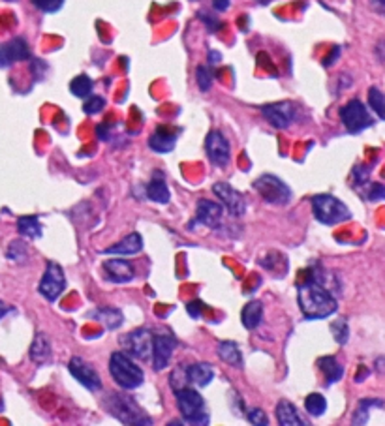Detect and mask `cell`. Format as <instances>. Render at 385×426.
<instances>
[{
    "label": "cell",
    "instance_id": "6da1fadb",
    "mask_svg": "<svg viewBox=\"0 0 385 426\" xmlns=\"http://www.w3.org/2000/svg\"><path fill=\"white\" fill-rule=\"evenodd\" d=\"M310 278L299 284L297 301L301 306V312L306 319H323L329 318L331 314L336 312L338 303L323 284L314 276L310 271Z\"/></svg>",
    "mask_w": 385,
    "mask_h": 426
},
{
    "label": "cell",
    "instance_id": "7a4b0ae2",
    "mask_svg": "<svg viewBox=\"0 0 385 426\" xmlns=\"http://www.w3.org/2000/svg\"><path fill=\"white\" fill-rule=\"evenodd\" d=\"M110 374L113 377V381L126 390L138 389L145 381L143 370L139 368L138 364L132 361V357H128L126 353L111 355Z\"/></svg>",
    "mask_w": 385,
    "mask_h": 426
},
{
    "label": "cell",
    "instance_id": "3957f363",
    "mask_svg": "<svg viewBox=\"0 0 385 426\" xmlns=\"http://www.w3.org/2000/svg\"><path fill=\"white\" fill-rule=\"evenodd\" d=\"M179 412L188 425H209V413L205 412L203 397L194 389L179 387L175 390Z\"/></svg>",
    "mask_w": 385,
    "mask_h": 426
},
{
    "label": "cell",
    "instance_id": "277c9868",
    "mask_svg": "<svg viewBox=\"0 0 385 426\" xmlns=\"http://www.w3.org/2000/svg\"><path fill=\"white\" fill-rule=\"evenodd\" d=\"M312 212L318 222L325 225H334L346 222L351 218L349 209L340 201L336 199L334 195L320 194L312 197Z\"/></svg>",
    "mask_w": 385,
    "mask_h": 426
},
{
    "label": "cell",
    "instance_id": "5b68a950",
    "mask_svg": "<svg viewBox=\"0 0 385 426\" xmlns=\"http://www.w3.org/2000/svg\"><path fill=\"white\" fill-rule=\"evenodd\" d=\"M105 410L124 425H153V421L147 419L145 413L141 412L130 398L121 397V394H111L105 402Z\"/></svg>",
    "mask_w": 385,
    "mask_h": 426
},
{
    "label": "cell",
    "instance_id": "8992f818",
    "mask_svg": "<svg viewBox=\"0 0 385 426\" xmlns=\"http://www.w3.org/2000/svg\"><path fill=\"white\" fill-rule=\"evenodd\" d=\"M252 186L271 205H286L291 199V190L275 175H262L252 182Z\"/></svg>",
    "mask_w": 385,
    "mask_h": 426
},
{
    "label": "cell",
    "instance_id": "52a82bcc",
    "mask_svg": "<svg viewBox=\"0 0 385 426\" xmlns=\"http://www.w3.org/2000/svg\"><path fill=\"white\" fill-rule=\"evenodd\" d=\"M340 118L349 134H359V131H363L364 128H371L374 124L372 116L369 115V111L363 105V101L359 100H349L340 109Z\"/></svg>",
    "mask_w": 385,
    "mask_h": 426
},
{
    "label": "cell",
    "instance_id": "ba28073f",
    "mask_svg": "<svg viewBox=\"0 0 385 426\" xmlns=\"http://www.w3.org/2000/svg\"><path fill=\"white\" fill-rule=\"evenodd\" d=\"M66 289V278L62 268L57 263H47L44 276L40 280L38 291L45 297L47 301H57L58 297L62 295V291Z\"/></svg>",
    "mask_w": 385,
    "mask_h": 426
},
{
    "label": "cell",
    "instance_id": "9c48e42d",
    "mask_svg": "<svg viewBox=\"0 0 385 426\" xmlns=\"http://www.w3.org/2000/svg\"><path fill=\"white\" fill-rule=\"evenodd\" d=\"M153 332L149 329H138L130 332L128 336H124V347L128 349V353L138 357L141 361H147L153 357Z\"/></svg>",
    "mask_w": 385,
    "mask_h": 426
},
{
    "label": "cell",
    "instance_id": "30bf717a",
    "mask_svg": "<svg viewBox=\"0 0 385 426\" xmlns=\"http://www.w3.org/2000/svg\"><path fill=\"white\" fill-rule=\"evenodd\" d=\"M205 151H207V156L211 160L212 164L216 167H225L229 164V158H232V149H229V143L222 131H211L207 136V141H205Z\"/></svg>",
    "mask_w": 385,
    "mask_h": 426
},
{
    "label": "cell",
    "instance_id": "8fae6325",
    "mask_svg": "<svg viewBox=\"0 0 385 426\" xmlns=\"http://www.w3.org/2000/svg\"><path fill=\"white\" fill-rule=\"evenodd\" d=\"M68 370L77 381L87 387L88 390H98L102 389V379L98 376V372L95 370V366L90 362L83 361L81 357H72L70 362H68Z\"/></svg>",
    "mask_w": 385,
    "mask_h": 426
},
{
    "label": "cell",
    "instance_id": "7c38bea8",
    "mask_svg": "<svg viewBox=\"0 0 385 426\" xmlns=\"http://www.w3.org/2000/svg\"><path fill=\"white\" fill-rule=\"evenodd\" d=\"M212 192L216 194V197L222 201V205H224L225 209L229 210V214H233V216L245 214V210H247L245 197H243L237 190L233 188L232 184H227V182H216V184L212 186Z\"/></svg>",
    "mask_w": 385,
    "mask_h": 426
},
{
    "label": "cell",
    "instance_id": "4fadbf2b",
    "mask_svg": "<svg viewBox=\"0 0 385 426\" xmlns=\"http://www.w3.org/2000/svg\"><path fill=\"white\" fill-rule=\"evenodd\" d=\"M262 113L278 130H286L295 118V108L291 105L290 101H278V103L262 105Z\"/></svg>",
    "mask_w": 385,
    "mask_h": 426
},
{
    "label": "cell",
    "instance_id": "5bb4252c",
    "mask_svg": "<svg viewBox=\"0 0 385 426\" xmlns=\"http://www.w3.org/2000/svg\"><path fill=\"white\" fill-rule=\"evenodd\" d=\"M30 49L25 38H14L8 44H0V68H8L14 62L29 60Z\"/></svg>",
    "mask_w": 385,
    "mask_h": 426
},
{
    "label": "cell",
    "instance_id": "9a60e30c",
    "mask_svg": "<svg viewBox=\"0 0 385 426\" xmlns=\"http://www.w3.org/2000/svg\"><path fill=\"white\" fill-rule=\"evenodd\" d=\"M175 347H177V342H175L173 336L169 334H158L153 338V362L154 370H164L169 364V359L173 355Z\"/></svg>",
    "mask_w": 385,
    "mask_h": 426
},
{
    "label": "cell",
    "instance_id": "2e32d148",
    "mask_svg": "<svg viewBox=\"0 0 385 426\" xmlns=\"http://www.w3.org/2000/svg\"><path fill=\"white\" fill-rule=\"evenodd\" d=\"M222 205L220 203H214L211 199H199L196 209V220L205 227H211V229H216L222 222Z\"/></svg>",
    "mask_w": 385,
    "mask_h": 426
},
{
    "label": "cell",
    "instance_id": "e0dca14e",
    "mask_svg": "<svg viewBox=\"0 0 385 426\" xmlns=\"http://www.w3.org/2000/svg\"><path fill=\"white\" fill-rule=\"evenodd\" d=\"M105 278L113 284H128L134 280L136 271L126 260H110L102 265Z\"/></svg>",
    "mask_w": 385,
    "mask_h": 426
},
{
    "label": "cell",
    "instance_id": "ac0fdd59",
    "mask_svg": "<svg viewBox=\"0 0 385 426\" xmlns=\"http://www.w3.org/2000/svg\"><path fill=\"white\" fill-rule=\"evenodd\" d=\"M141 248H143V238L139 233H130V235H126V237L121 240V242H116V245L110 246L108 250L103 253H108V255H136V253L141 252Z\"/></svg>",
    "mask_w": 385,
    "mask_h": 426
},
{
    "label": "cell",
    "instance_id": "d6986e66",
    "mask_svg": "<svg viewBox=\"0 0 385 426\" xmlns=\"http://www.w3.org/2000/svg\"><path fill=\"white\" fill-rule=\"evenodd\" d=\"M214 377V368L209 362H196L186 368V381L194 387H207Z\"/></svg>",
    "mask_w": 385,
    "mask_h": 426
},
{
    "label": "cell",
    "instance_id": "ffe728a7",
    "mask_svg": "<svg viewBox=\"0 0 385 426\" xmlns=\"http://www.w3.org/2000/svg\"><path fill=\"white\" fill-rule=\"evenodd\" d=\"M147 197L153 199L154 203H162L166 205L171 199V194H169V188H167L166 181H164V175H160L158 171H154L153 179L147 186Z\"/></svg>",
    "mask_w": 385,
    "mask_h": 426
},
{
    "label": "cell",
    "instance_id": "44dd1931",
    "mask_svg": "<svg viewBox=\"0 0 385 426\" xmlns=\"http://www.w3.org/2000/svg\"><path fill=\"white\" fill-rule=\"evenodd\" d=\"M177 141V131H169L167 128H158L149 139V147L154 152H171Z\"/></svg>",
    "mask_w": 385,
    "mask_h": 426
},
{
    "label": "cell",
    "instance_id": "7402d4cb",
    "mask_svg": "<svg viewBox=\"0 0 385 426\" xmlns=\"http://www.w3.org/2000/svg\"><path fill=\"white\" fill-rule=\"evenodd\" d=\"M276 419H278V425L282 426H301L305 425L301 415H299L297 408L288 402V400H280L278 405H276Z\"/></svg>",
    "mask_w": 385,
    "mask_h": 426
},
{
    "label": "cell",
    "instance_id": "603a6c76",
    "mask_svg": "<svg viewBox=\"0 0 385 426\" xmlns=\"http://www.w3.org/2000/svg\"><path fill=\"white\" fill-rule=\"evenodd\" d=\"M49 357H51V342L47 338V334L40 332L30 346V359L36 364H45L49 361Z\"/></svg>",
    "mask_w": 385,
    "mask_h": 426
},
{
    "label": "cell",
    "instance_id": "cb8c5ba5",
    "mask_svg": "<svg viewBox=\"0 0 385 426\" xmlns=\"http://www.w3.org/2000/svg\"><path fill=\"white\" fill-rule=\"evenodd\" d=\"M263 319V303L262 301H250V303L243 308L240 314V321L243 325L247 327L248 331H252L256 327L262 323Z\"/></svg>",
    "mask_w": 385,
    "mask_h": 426
},
{
    "label": "cell",
    "instance_id": "d4e9b609",
    "mask_svg": "<svg viewBox=\"0 0 385 426\" xmlns=\"http://www.w3.org/2000/svg\"><path fill=\"white\" fill-rule=\"evenodd\" d=\"M219 357L224 362H227L229 366H240L243 364V353H240L239 346L232 342V340H225L219 344Z\"/></svg>",
    "mask_w": 385,
    "mask_h": 426
},
{
    "label": "cell",
    "instance_id": "484cf974",
    "mask_svg": "<svg viewBox=\"0 0 385 426\" xmlns=\"http://www.w3.org/2000/svg\"><path fill=\"white\" fill-rule=\"evenodd\" d=\"M318 366L325 374V381L329 385L340 381L342 376H344V368H342V364L334 357H321L320 361H318Z\"/></svg>",
    "mask_w": 385,
    "mask_h": 426
},
{
    "label": "cell",
    "instance_id": "4316f807",
    "mask_svg": "<svg viewBox=\"0 0 385 426\" xmlns=\"http://www.w3.org/2000/svg\"><path fill=\"white\" fill-rule=\"evenodd\" d=\"M88 318L100 321V323H103L108 329H116V327H121V323H123L124 319L121 310H115V308H102V310L90 312Z\"/></svg>",
    "mask_w": 385,
    "mask_h": 426
},
{
    "label": "cell",
    "instance_id": "83f0119b",
    "mask_svg": "<svg viewBox=\"0 0 385 426\" xmlns=\"http://www.w3.org/2000/svg\"><path fill=\"white\" fill-rule=\"evenodd\" d=\"M17 231H19V235H23V237L27 238H42V235H44L42 224L38 222L36 216L19 218V222H17Z\"/></svg>",
    "mask_w": 385,
    "mask_h": 426
},
{
    "label": "cell",
    "instance_id": "f1b7e54d",
    "mask_svg": "<svg viewBox=\"0 0 385 426\" xmlns=\"http://www.w3.org/2000/svg\"><path fill=\"white\" fill-rule=\"evenodd\" d=\"M92 87H95V83L88 75H77L70 83V92L77 98H87L92 92Z\"/></svg>",
    "mask_w": 385,
    "mask_h": 426
},
{
    "label": "cell",
    "instance_id": "f546056e",
    "mask_svg": "<svg viewBox=\"0 0 385 426\" xmlns=\"http://www.w3.org/2000/svg\"><path fill=\"white\" fill-rule=\"evenodd\" d=\"M305 408L308 415H312V417H321L325 410H327V400L321 397L320 392H312V394H308L305 400Z\"/></svg>",
    "mask_w": 385,
    "mask_h": 426
},
{
    "label": "cell",
    "instance_id": "4dcf8cb0",
    "mask_svg": "<svg viewBox=\"0 0 385 426\" xmlns=\"http://www.w3.org/2000/svg\"><path fill=\"white\" fill-rule=\"evenodd\" d=\"M374 405H384L382 400H361L359 405H357L356 413H353V425H364L369 421V410L374 408Z\"/></svg>",
    "mask_w": 385,
    "mask_h": 426
},
{
    "label": "cell",
    "instance_id": "1f68e13d",
    "mask_svg": "<svg viewBox=\"0 0 385 426\" xmlns=\"http://www.w3.org/2000/svg\"><path fill=\"white\" fill-rule=\"evenodd\" d=\"M369 103H371V108L374 109V113L380 116V118H384L385 121V95L380 90V88L372 87L369 90Z\"/></svg>",
    "mask_w": 385,
    "mask_h": 426
},
{
    "label": "cell",
    "instance_id": "d6a6232c",
    "mask_svg": "<svg viewBox=\"0 0 385 426\" xmlns=\"http://www.w3.org/2000/svg\"><path fill=\"white\" fill-rule=\"evenodd\" d=\"M196 81L197 87H199L201 92H209L212 87V72L207 68V66H197Z\"/></svg>",
    "mask_w": 385,
    "mask_h": 426
},
{
    "label": "cell",
    "instance_id": "836d02e7",
    "mask_svg": "<svg viewBox=\"0 0 385 426\" xmlns=\"http://www.w3.org/2000/svg\"><path fill=\"white\" fill-rule=\"evenodd\" d=\"M331 332H333L334 340L344 346L349 338V329H348V323H346V319H336L333 325H331Z\"/></svg>",
    "mask_w": 385,
    "mask_h": 426
},
{
    "label": "cell",
    "instance_id": "e575fe53",
    "mask_svg": "<svg viewBox=\"0 0 385 426\" xmlns=\"http://www.w3.org/2000/svg\"><path fill=\"white\" fill-rule=\"evenodd\" d=\"M8 258L12 261H23L27 258V246L23 245L21 240H14L8 246Z\"/></svg>",
    "mask_w": 385,
    "mask_h": 426
},
{
    "label": "cell",
    "instance_id": "d590c367",
    "mask_svg": "<svg viewBox=\"0 0 385 426\" xmlns=\"http://www.w3.org/2000/svg\"><path fill=\"white\" fill-rule=\"evenodd\" d=\"M32 4L38 8V10H42L45 14H55L58 12L62 4H64V0H32Z\"/></svg>",
    "mask_w": 385,
    "mask_h": 426
},
{
    "label": "cell",
    "instance_id": "8d00e7d4",
    "mask_svg": "<svg viewBox=\"0 0 385 426\" xmlns=\"http://www.w3.org/2000/svg\"><path fill=\"white\" fill-rule=\"evenodd\" d=\"M103 108H105V100H103L102 96H92V98H88V100L85 101L83 111H85L87 115H96V113H100Z\"/></svg>",
    "mask_w": 385,
    "mask_h": 426
},
{
    "label": "cell",
    "instance_id": "74e56055",
    "mask_svg": "<svg viewBox=\"0 0 385 426\" xmlns=\"http://www.w3.org/2000/svg\"><path fill=\"white\" fill-rule=\"evenodd\" d=\"M199 19L205 23V27H207V30L209 32H216V30L222 29V23H220V19L216 17V15H212V14H205V12H199Z\"/></svg>",
    "mask_w": 385,
    "mask_h": 426
},
{
    "label": "cell",
    "instance_id": "f35d334b",
    "mask_svg": "<svg viewBox=\"0 0 385 426\" xmlns=\"http://www.w3.org/2000/svg\"><path fill=\"white\" fill-rule=\"evenodd\" d=\"M248 423L256 426H267L269 425V419H267V415H265L263 410L256 408V410H252V412L248 413Z\"/></svg>",
    "mask_w": 385,
    "mask_h": 426
},
{
    "label": "cell",
    "instance_id": "ab89813d",
    "mask_svg": "<svg viewBox=\"0 0 385 426\" xmlns=\"http://www.w3.org/2000/svg\"><path fill=\"white\" fill-rule=\"evenodd\" d=\"M371 201H378V199H385V186L384 184H372L367 195Z\"/></svg>",
    "mask_w": 385,
    "mask_h": 426
},
{
    "label": "cell",
    "instance_id": "60d3db41",
    "mask_svg": "<svg viewBox=\"0 0 385 426\" xmlns=\"http://www.w3.org/2000/svg\"><path fill=\"white\" fill-rule=\"evenodd\" d=\"M203 308L205 306H203V303H201V301H192V303L186 306V310H188V316L190 318H194V319H197L199 316H201Z\"/></svg>",
    "mask_w": 385,
    "mask_h": 426
},
{
    "label": "cell",
    "instance_id": "b9f144b4",
    "mask_svg": "<svg viewBox=\"0 0 385 426\" xmlns=\"http://www.w3.org/2000/svg\"><path fill=\"white\" fill-rule=\"evenodd\" d=\"M338 55H340V47H333V51H331V55H327V57L323 58V66H325V68H329V66H333L334 62H336V58H338Z\"/></svg>",
    "mask_w": 385,
    "mask_h": 426
},
{
    "label": "cell",
    "instance_id": "7bdbcfd3",
    "mask_svg": "<svg viewBox=\"0 0 385 426\" xmlns=\"http://www.w3.org/2000/svg\"><path fill=\"white\" fill-rule=\"evenodd\" d=\"M96 136L102 141H108L110 139V131H108V124H98L96 126Z\"/></svg>",
    "mask_w": 385,
    "mask_h": 426
},
{
    "label": "cell",
    "instance_id": "ee69618b",
    "mask_svg": "<svg viewBox=\"0 0 385 426\" xmlns=\"http://www.w3.org/2000/svg\"><path fill=\"white\" fill-rule=\"evenodd\" d=\"M212 8L216 12H225L229 8V0H212Z\"/></svg>",
    "mask_w": 385,
    "mask_h": 426
},
{
    "label": "cell",
    "instance_id": "f6af8a7d",
    "mask_svg": "<svg viewBox=\"0 0 385 426\" xmlns=\"http://www.w3.org/2000/svg\"><path fill=\"white\" fill-rule=\"evenodd\" d=\"M372 6H374V10L378 14L385 15V0H372Z\"/></svg>",
    "mask_w": 385,
    "mask_h": 426
},
{
    "label": "cell",
    "instance_id": "bcb514c9",
    "mask_svg": "<svg viewBox=\"0 0 385 426\" xmlns=\"http://www.w3.org/2000/svg\"><path fill=\"white\" fill-rule=\"evenodd\" d=\"M220 60H222V55H220L219 51H211V53H209V62H211V64H216Z\"/></svg>",
    "mask_w": 385,
    "mask_h": 426
},
{
    "label": "cell",
    "instance_id": "7dc6e473",
    "mask_svg": "<svg viewBox=\"0 0 385 426\" xmlns=\"http://www.w3.org/2000/svg\"><path fill=\"white\" fill-rule=\"evenodd\" d=\"M6 314H8V306L4 303H2V301H0V319L4 318Z\"/></svg>",
    "mask_w": 385,
    "mask_h": 426
},
{
    "label": "cell",
    "instance_id": "c3c4849f",
    "mask_svg": "<svg viewBox=\"0 0 385 426\" xmlns=\"http://www.w3.org/2000/svg\"><path fill=\"white\" fill-rule=\"evenodd\" d=\"M378 55L385 60V42H382V44L378 45Z\"/></svg>",
    "mask_w": 385,
    "mask_h": 426
},
{
    "label": "cell",
    "instance_id": "681fc988",
    "mask_svg": "<svg viewBox=\"0 0 385 426\" xmlns=\"http://www.w3.org/2000/svg\"><path fill=\"white\" fill-rule=\"evenodd\" d=\"M269 2H273V0H260V4H269Z\"/></svg>",
    "mask_w": 385,
    "mask_h": 426
},
{
    "label": "cell",
    "instance_id": "f907efd6",
    "mask_svg": "<svg viewBox=\"0 0 385 426\" xmlns=\"http://www.w3.org/2000/svg\"><path fill=\"white\" fill-rule=\"evenodd\" d=\"M6 2H17V0H6Z\"/></svg>",
    "mask_w": 385,
    "mask_h": 426
}]
</instances>
